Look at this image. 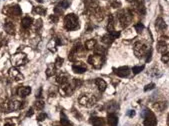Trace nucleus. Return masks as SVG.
Returning a JSON list of instances; mask_svg holds the SVG:
<instances>
[{
	"label": "nucleus",
	"mask_w": 169,
	"mask_h": 126,
	"mask_svg": "<svg viewBox=\"0 0 169 126\" xmlns=\"http://www.w3.org/2000/svg\"><path fill=\"white\" fill-rule=\"evenodd\" d=\"M64 25H65V28L69 31L77 29L78 26H79V21H78L77 16L72 13L66 15L64 18Z\"/></svg>",
	"instance_id": "nucleus-1"
},
{
	"label": "nucleus",
	"mask_w": 169,
	"mask_h": 126,
	"mask_svg": "<svg viewBox=\"0 0 169 126\" xmlns=\"http://www.w3.org/2000/svg\"><path fill=\"white\" fill-rule=\"evenodd\" d=\"M141 116L144 118V126H156L157 124L155 115L148 108H144L141 111Z\"/></svg>",
	"instance_id": "nucleus-2"
},
{
	"label": "nucleus",
	"mask_w": 169,
	"mask_h": 126,
	"mask_svg": "<svg viewBox=\"0 0 169 126\" xmlns=\"http://www.w3.org/2000/svg\"><path fill=\"white\" fill-rule=\"evenodd\" d=\"M147 51H148V48H147V46L143 42L139 41L134 44V53L136 55V57L139 58V59L146 55Z\"/></svg>",
	"instance_id": "nucleus-3"
},
{
	"label": "nucleus",
	"mask_w": 169,
	"mask_h": 126,
	"mask_svg": "<svg viewBox=\"0 0 169 126\" xmlns=\"http://www.w3.org/2000/svg\"><path fill=\"white\" fill-rule=\"evenodd\" d=\"M96 102V98L90 94H83L79 97V103L82 106L85 107H92Z\"/></svg>",
	"instance_id": "nucleus-4"
},
{
	"label": "nucleus",
	"mask_w": 169,
	"mask_h": 126,
	"mask_svg": "<svg viewBox=\"0 0 169 126\" xmlns=\"http://www.w3.org/2000/svg\"><path fill=\"white\" fill-rule=\"evenodd\" d=\"M88 62L91 65H93L95 68H101L104 63V56L99 55V54H94V55H90L88 58Z\"/></svg>",
	"instance_id": "nucleus-5"
},
{
	"label": "nucleus",
	"mask_w": 169,
	"mask_h": 126,
	"mask_svg": "<svg viewBox=\"0 0 169 126\" xmlns=\"http://www.w3.org/2000/svg\"><path fill=\"white\" fill-rule=\"evenodd\" d=\"M11 62L14 66H21L27 62V56L24 53H16L12 56Z\"/></svg>",
	"instance_id": "nucleus-6"
},
{
	"label": "nucleus",
	"mask_w": 169,
	"mask_h": 126,
	"mask_svg": "<svg viewBox=\"0 0 169 126\" xmlns=\"http://www.w3.org/2000/svg\"><path fill=\"white\" fill-rule=\"evenodd\" d=\"M74 91V87L71 84H63L61 85V87L59 88V92L62 96H70Z\"/></svg>",
	"instance_id": "nucleus-7"
},
{
	"label": "nucleus",
	"mask_w": 169,
	"mask_h": 126,
	"mask_svg": "<svg viewBox=\"0 0 169 126\" xmlns=\"http://www.w3.org/2000/svg\"><path fill=\"white\" fill-rule=\"evenodd\" d=\"M118 18H119L120 22L126 26L130 23L131 21V14L129 13V11H122L120 13H118Z\"/></svg>",
	"instance_id": "nucleus-8"
},
{
	"label": "nucleus",
	"mask_w": 169,
	"mask_h": 126,
	"mask_svg": "<svg viewBox=\"0 0 169 126\" xmlns=\"http://www.w3.org/2000/svg\"><path fill=\"white\" fill-rule=\"evenodd\" d=\"M9 76H10V78L15 81H20L23 79V75L21 74V72L16 68V67H11V68L9 69Z\"/></svg>",
	"instance_id": "nucleus-9"
},
{
	"label": "nucleus",
	"mask_w": 169,
	"mask_h": 126,
	"mask_svg": "<svg viewBox=\"0 0 169 126\" xmlns=\"http://www.w3.org/2000/svg\"><path fill=\"white\" fill-rule=\"evenodd\" d=\"M22 106H23L22 102L17 101V100H13V101H10L9 103L6 105L5 109L8 110V112H9V111H16L22 108Z\"/></svg>",
	"instance_id": "nucleus-10"
},
{
	"label": "nucleus",
	"mask_w": 169,
	"mask_h": 126,
	"mask_svg": "<svg viewBox=\"0 0 169 126\" xmlns=\"http://www.w3.org/2000/svg\"><path fill=\"white\" fill-rule=\"evenodd\" d=\"M115 74L119 77H127L130 74V68L128 66H122L115 69Z\"/></svg>",
	"instance_id": "nucleus-11"
},
{
	"label": "nucleus",
	"mask_w": 169,
	"mask_h": 126,
	"mask_svg": "<svg viewBox=\"0 0 169 126\" xmlns=\"http://www.w3.org/2000/svg\"><path fill=\"white\" fill-rule=\"evenodd\" d=\"M16 93L20 97H26L27 95L31 93V87H29V86H20V87H18Z\"/></svg>",
	"instance_id": "nucleus-12"
},
{
	"label": "nucleus",
	"mask_w": 169,
	"mask_h": 126,
	"mask_svg": "<svg viewBox=\"0 0 169 126\" xmlns=\"http://www.w3.org/2000/svg\"><path fill=\"white\" fill-rule=\"evenodd\" d=\"M72 70L74 71L75 73H83L85 72L86 70H87V68H86L85 64H83L82 62H76L73 64L72 66Z\"/></svg>",
	"instance_id": "nucleus-13"
},
{
	"label": "nucleus",
	"mask_w": 169,
	"mask_h": 126,
	"mask_svg": "<svg viewBox=\"0 0 169 126\" xmlns=\"http://www.w3.org/2000/svg\"><path fill=\"white\" fill-rule=\"evenodd\" d=\"M107 122H108L109 126H117L118 124V117L114 113H109L107 116Z\"/></svg>",
	"instance_id": "nucleus-14"
},
{
	"label": "nucleus",
	"mask_w": 169,
	"mask_h": 126,
	"mask_svg": "<svg viewBox=\"0 0 169 126\" xmlns=\"http://www.w3.org/2000/svg\"><path fill=\"white\" fill-rule=\"evenodd\" d=\"M69 77L70 76H69L67 73H61V74H59L58 76L56 77V81H57V83H59L60 85H63V84L68 83Z\"/></svg>",
	"instance_id": "nucleus-15"
},
{
	"label": "nucleus",
	"mask_w": 169,
	"mask_h": 126,
	"mask_svg": "<svg viewBox=\"0 0 169 126\" xmlns=\"http://www.w3.org/2000/svg\"><path fill=\"white\" fill-rule=\"evenodd\" d=\"M8 13L12 16L18 17V16L21 15L22 11H21V8L19 7L18 5H13V6H11V7H9V11H8Z\"/></svg>",
	"instance_id": "nucleus-16"
},
{
	"label": "nucleus",
	"mask_w": 169,
	"mask_h": 126,
	"mask_svg": "<svg viewBox=\"0 0 169 126\" xmlns=\"http://www.w3.org/2000/svg\"><path fill=\"white\" fill-rule=\"evenodd\" d=\"M32 24H33V19L31 17H29V16H26V17H24L21 20V26L24 29H28Z\"/></svg>",
	"instance_id": "nucleus-17"
},
{
	"label": "nucleus",
	"mask_w": 169,
	"mask_h": 126,
	"mask_svg": "<svg viewBox=\"0 0 169 126\" xmlns=\"http://www.w3.org/2000/svg\"><path fill=\"white\" fill-rule=\"evenodd\" d=\"M4 28H5V31L9 34H14V31H15V27H14V24L10 21H7L4 24Z\"/></svg>",
	"instance_id": "nucleus-18"
},
{
	"label": "nucleus",
	"mask_w": 169,
	"mask_h": 126,
	"mask_svg": "<svg viewBox=\"0 0 169 126\" xmlns=\"http://www.w3.org/2000/svg\"><path fill=\"white\" fill-rule=\"evenodd\" d=\"M155 27L156 29H158V30H164V29L166 28V24L165 22H164V20L162 19L161 17L157 18L155 21Z\"/></svg>",
	"instance_id": "nucleus-19"
},
{
	"label": "nucleus",
	"mask_w": 169,
	"mask_h": 126,
	"mask_svg": "<svg viewBox=\"0 0 169 126\" xmlns=\"http://www.w3.org/2000/svg\"><path fill=\"white\" fill-rule=\"evenodd\" d=\"M95 84H96V86L98 87V89L100 90L101 92L104 91L105 89H106V82H105L103 79L101 78H97L96 80H95Z\"/></svg>",
	"instance_id": "nucleus-20"
},
{
	"label": "nucleus",
	"mask_w": 169,
	"mask_h": 126,
	"mask_svg": "<svg viewBox=\"0 0 169 126\" xmlns=\"http://www.w3.org/2000/svg\"><path fill=\"white\" fill-rule=\"evenodd\" d=\"M166 49H167V44L165 41H159L157 43V50L160 53H165Z\"/></svg>",
	"instance_id": "nucleus-21"
},
{
	"label": "nucleus",
	"mask_w": 169,
	"mask_h": 126,
	"mask_svg": "<svg viewBox=\"0 0 169 126\" xmlns=\"http://www.w3.org/2000/svg\"><path fill=\"white\" fill-rule=\"evenodd\" d=\"M114 39L115 38H114L112 35H111L110 33H108V34L104 35V36L102 37V42L105 44H107V45H109V44H111L114 41Z\"/></svg>",
	"instance_id": "nucleus-22"
},
{
	"label": "nucleus",
	"mask_w": 169,
	"mask_h": 126,
	"mask_svg": "<svg viewBox=\"0 0 169 126\" xmlns=\"http://www.w3.org/2000/svg\"><path fill=\"white\" fill-rule=\"evenodd\" d=\"M69 5H70V2L66 1V0H62V1H60L57 4V7L60 8L61 10H64V9H66V8H68Z\"/></svg>",
	"instance_id": "nucleus-23"
},
{
	"label": "nucleus",
	"mask_w": 169,
	"mask_h": 126,
	"mask_svg": "<svg viewBox=\"0 0 169 126\" xmlns=\"http://www.w3.org/2000/svg\"><path fill=\"white\" fill-rule=\"evenodd\" d=\"M60 122H61V125H62V126H71L70 122H69V120L67 119L66 115H65L63 112H61V120H60Z\"/></svg>",
	"instance_id": "nucleus-24"
},
{
	"label": "nucleus",
	"mask_w": 169,
	"mask_h": 126,
	"mask_svg": "<svg viewBox=\"0 0 169 126\" xmlns=\"http://www.w3.org/2000/svg\"><path fill=\"white\" fill-rule=\"evenodd\" d=\"M95 45H96V40H95V39H89V40H87L85 42V47L89 50L93 49L95 47Z\"/></svg>",
	"instance_id": "nucleus-25"
},
{
	"label": "nucleus",
	"mask_w": 169,
	"mask_h": 126,
	"mask_svg": "<svg viewBox=\"0 0 169 126\" xmlns=\"http://www.w3.org/2000/svg\"><path fill=\"white\" fill-rule=\"evenodd\" d=\"M154 107H155V109H157L158 111H163L164 109L167 107V104H166V102H158L157 104L154 105Z\"/></svg>",
	"instance_id": "nucleus-26"
},
{
	"label": "nucleus",
	"mask_w": 169,
	"mask_h": 126,
	"mask_svg": "<svg viewBox=\"0 0 169 126\" xmlns=\"http://www.w3.org/2000/svg\"><path fill=\"white\" fill-rule=\"evenodd\" d=\"M55 68L56 67L54 66V65H49V66L47 67V70H46V75H47L48 77L52 76V75L55 73Z\"/></svg>",
	"instance_id": "nucleus-27"
},
{
	"label": "nucleus",
	"mask_w": 169,
	"mask_h": 126,
	"mask_svg": "<svg viewBox=\"0 0 169 126\" xmlns=\"http://www.w3.org/2000/svg\"><path fill=\"white\" fill-rule=\"evenodd\" d=\"M148 74L150 75V76L152 77H159V76H161V73L159 72V70L158 69H156V68H152L149 70V72H148Z\"/></svg>",
	"instance_id": "nucleus-28"
},
{
	"label": "nucleus",
	"mask_w": 169,
	"mask_h": 126,
	"mask_svg": "<svg viewBox=\"0 0 169 126\" xmlns=\"http://www.w3.org/2000/svg\"><path fill=\"white\" fill-rule=\"evenodd\" d=\"M93 120H92V124L93 126H103V120L102 118H99V117H94V118H92Z\"/></svg>",
	"instance_id": "nucleus-29"
},
{
	"label": "nucleus",
	"mask_w": 169,
	"mask_h": 126,
	"mask_svg": "<svg viewBox=\"0 0 169 126\" xmlns=\"http://www.w3.org/2000/svg\"><path fill=\"white\" fill-rule=\"evenodd\" d=\"M44 102L42 101V100H37V101H35V103H34V107L37 109V110H42V109L44 108Z\"/></svg>",
	"instance_id": "nucleus-30"
},
{
	"label": "nucleus",
	"mask_w": 169,
	"mask_h": 126,
	"mask_svg": "<svg viewBox=\"0 0 169 126\" xmlns=\"http://www.w3.org/2000/svg\"><path fill=\"white\" fill-rule=\"evenodd\" d=\"M33 12L39 14V15H44L46 13V10L43 7H34L33 8Z\"/></svg>",
	"instance_id": "nucleus-31"
},
{
	"label": "nucleus",
	"mask_w": 169,
	"mask_h": 126,
	"mask_svg": "<svg viewBox=\"0 0 169 126\" xmlns=\"http://www.w3.org/2000/svg\"><path fill=\"white\" fill-rule=\"evenodd\" d=\"M143 69H144V65H141V66H134L132 68V72L134 73V74H138V73L141 72Z\"/></svg>",
	"instance_id": "nucleus-32"
},
{
	"label": "nucleus",
	"mask_w": 169,
	"mask_h": 126,
	"mask_svg": "<svg viewBox=\"0 0 169 126\" xmlns=\"http://www.w3.org/2000/svg\"><path fill=\"white\" fill-rule=\"evenodd\" d=\"M134 28L138 33H141L143 31V29H144V25L142 23H137V24L134 25Z\"/></svg>",
	"instance_id": "nucleus-33"
},
{
	"label": "nucleus",
	"mask_w": 169,
	"mask_h": 126,
	"mask_svg": "<svg viewBox=\"0 0 169 126\" xmlns=\"http://www.w3.org/2000/svg\"><path fill=\"white\" fill-rule=\"evenodd\" d=\"M47 118V114H46V113H40L39 115H38L37 116V121H43V120H45V119Z\"/></svg>",
	"instance_id": "nucleus-34"
},
{
	"label": "nucleus",
	"mask_w": 169,
	"mask_h": 126,
	"mask_svg": "<svg viewBox=\"0 0 169 126\" xmlns=\"http://www.w3.org/2000/svg\"><path fill=\"white\" fill-rule=\"evenodd\" d=\"M63 65V59L62 58H60V57H58L56 59V61H55V64H54V66L55 67H57V68H58V67H61Z\"/></svg>",
	"instance_id": "nucleus-35"
},
{
	"label": "nucleus",
	"mask_w": 169,
	"mask_h": 126,
	"mask_svg": "<svg viewBox=\"0 0 169 126\" xmlns=\"http://www.w3.org/2000/svg\"><path fill=\"white\" fill-rule=\"evenodd\" d=\"M161 61L164 63L169 61V52H167V53H163V55H162V57H161Z\"/></svg>",
	"instance_id": "nucleus-36"
},
{
	"label": "nucleus",
	"mask_w": 169,
	"mask_h": 126,
	"mask_svg": "<svg viewBox=\"0 0 169 126\" xmlns=\"http://www.w3.org/2000/svg\"><path fill=\"white\" fill-rule=\"evenodd\" d=\"M154 87H155V84L150 83V84H148V85L145 86V87H144V91H148V90H151V89H153Z\"/></svg>",
	"instance_id": "nucleus-37"
},
{
	"label": "nucleus",
	"mask_w": 169,
	"mask_h": 126,
	"mask_svg": "<svg viewBox=\"0 0 169 126\" xmlns=\"http://www.w3.org/2000/svg\"><path fill=\"white\" fill-rule=\"evenodd\" d=\"M151 55H152V51H151V49L150 50H148L147 51V53H146V62H149L151 60Z\"/></svg>",
	"instance_id": "nucleus-38"
},
{
	"label": "nucleus",
	"mask_w": 169,
	"mask_h": 126,
	"mask_svg": "<svg viewBox=\"0 0 169 126\" xmlns=\"http://www.w3.org/2000/svg\"><path fill=\"white\" fill-rule=\"evenodd\" d=\"M82 84V81L80 80V79H75L74 80V86L75 87H80Z\"/></svg>",
	"instance_id": "nucleus-39"
},
{
	"label": "nucleus",
	"mask_w": 169,
	"mask_h": 126,
	"mask_svg": "<svg viewBox=\"0 0 169 126\" xmlns=\"http://www.w3.org/2000/svg\"><path fill=\"white\" fill-rule=\"evenodd\" d=\"M4 126H16V124L13 122V120H8V121H6Z\"/></svg>",
	"instance_id": "nucleus-40"
},
{
	"label": "nucleus",
	"mask_w": 169,
	"mask_h": 126,
	"mask_svg": "<svg viewBox=\"0 0 169 126\" xmlns=\"http://www.w3.org/2000/svg\"><path fill=\"white\" fill-rule=\"evenodd\" d=\"M135 114H136V112H135V110H129L127 112V115L130 117V118H132V117L135 116Z\"/></svg>",
	"instance_id": "nucleus-41"
},
{
	"label": "nucleus",
	"mask_w": 169,
	"mask_h": 126,
	"mask_svg": "<svg viewBox=\"0 0 169 126\" xmlns=\"http://www.w3.org/2000/svg\"><path fill=\"white\" fill-rule=\"evenodd\" d=\"M33 113H34V111H33V108H29V110L27 111V113H26V116H27V117L32 116Z\"/></svg>",
	"instance_id": "nucleus-42"
},
{
	"label": "nucleus",
	"mask_w": 169,
	"mask_h": 126,
	"mask_svg": "<svg viewBox=\"0 0 169 126\" xmlns=\"http://www.w3.org/2000/svg\"><path fill=\"white\" fill-rule=\"evenodd\" d=\"M41 22H42L41 20H38V21H36V23H35V28H36L37 30L42 26V23Z\"/></svg>",
	"instance_id": "nucleus-43"
},
{
	"label": "nucleus",
	"mask_w": 169,
	"mask_h": 126,
	"mask_svg": "<svg viewBox=\"0 0 169 126\" xmlns=\"http://www.w3.org/2000/svg\"><path fill=\"white\" fill-rule=\"evenodd\" d=\"M36 1H38V2H40V3H43V0H36Z\"/></svg>",
	"instance_id": "nucleus-44"
},
{
	"label": "nucleus",
	"mask_w": 169,
	"mask_h": 126,
	"mask_svg": "<svg viewBox=\"0 0 169 126\" xmlns=\"http://www.w3.org/2000/svg\"><path fill=\"white\" fill-rule=\"evenodd\" d=\"M167 124L169 125V114H168V116H167Z\"/></svg>",
	"instance_id": "nucleus-45"
}]
</instances>
